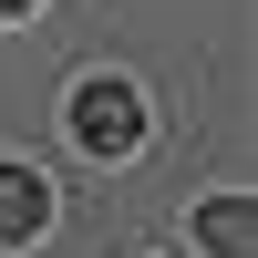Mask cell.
Returning <instances> with one entry per match:
<instances>
[{"label":"cell","instance_id":"obj_4","mask_svg":"<svg viewBox=\"0 0 258 258\" xmlns=\"http://www.w3.org/2000/svg\"><path fill=\"white\" fill-rule=\"evenodd\" d=\"M21 11H31V0H0V21H21Z\"/></svg>","mask_w":258,"mask_h":258},{"label":"cell","instance_id":"obj_3","mask_svg":"<svg viewBox=\"0 0 258 258\" xmlns=\"http://www.w3.org/2000/svg\"><path fill=\"white\" fill-rule=\"evenodd\" d=\"M197 238L217 248V258H258V207H248V197H217V207L197 217Z\"/></svg>","mask_w":258,"mask_h":258},{"label":"cell","instance_id":"obj_1","mask_svg":"<svg viewBox=\"0 0 258 258\" xmlns=\"http://www.w3.org/2000/svg\"><path fill=\"white\" fill-rule=\"evenodd\" d=\"M73 135H83V155H135L145 145V93L124 73H93L73 93Z\"/></svg>","mask_w":258,"mask_h":258},{"label":"cell","instance_id":"obj_2","mask_svg":"<svg viewBox=\"0 0 258 258\" xmlns=\"http://www.w3.org/2000/svg\"><path fill=\"white\" fill-rule=\"evenodd\" d=\"M41 227H52V186H41L31 165H0V248L41 238Z\"/></svg>","mask_w":258,"mask_h":258}]
</instances>
